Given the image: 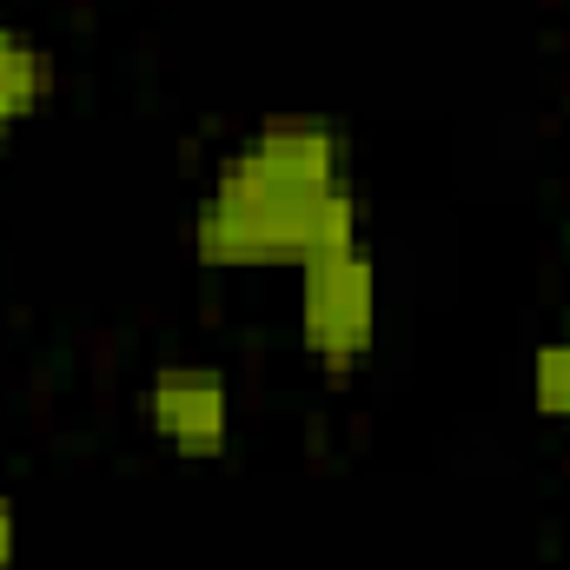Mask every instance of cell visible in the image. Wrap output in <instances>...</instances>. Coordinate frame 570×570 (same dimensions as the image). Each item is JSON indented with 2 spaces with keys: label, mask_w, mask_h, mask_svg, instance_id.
I'll return each instance as SVG.
<instances>
[{
  "label": "cell",
  "mask_w": 570,
  "mask_h": 570,
  "mask_svg": "<svg viewBox=\"0 0 570 570\" xmlns=\"http://www.w3.org/2000/svg\"><path fill=\"white\" fill-rule=\"evenodd\" d=\"M338 233H365V206L352 140L325 114H266L219 153L193 206V259L206 273H298Z\"/></svg>",
  "instance_id": "1"
},
{
  "label": "cell",
  "mask_w": 570,
  "mask_h": 570,
  "mask_svg": "<svg viewBox=\"0 0 570 570\" xmlns=\"http://www.w3.org/2000/svg\"><path fill=\"white\" fill-rule=\"evenodd\" d=\"M60 94V60L27 27H0V140L33 127Z\"/></svg>",
  "instance_id": "4"
},
{
  "label": "cell",
  "mask_w": 570,
  "mask_h": 570,
  "mask_svg": "<svg viewBox=\"0 0 570 570\" xmlns=\"http://www.w3.org/2000/svg\"><path fill=\"white\" fill-rule=\"evenodd\" d=\"M20 564V511H13V498H0V570Z\"/></svg>",
  "instance_id": "6"
},
{
  "label": "cell",
  "mask_w": 570,
  "mask_h": 570,
  "mask_svg": "<svg viewBox=\"0 0 570 570\" xmlns=\"http://www.w3.org/2000/svg\"><path fill=\"white\" fill-rule=\"evenodd\" d=\"M531 412L570 425V338H544L531 352Z\"/></svg>",
  "instance_id": "5"
},
{
  "label": "cell",
  "mask_w": 570,
  "mask_h": 570,
  "mask_svg": "<svg viewBox=\"0 0 570 570\" xmlns=\"http://www.w3.org/2000/svg\"><path fill=\"white\" fill-rule=\"evenodd\" d=\"M298 345L332 385L379 352V259L365 233H338L298 266Z\"/></svg>",
  "instance_id": "2"
},
{
  "label": "cell",
  "mask_w": 570,
  "mask_h": 570,
  "mask_svg": "<svg viewBox=\"0 0 570 570\" xmlns=\"http://www.w3.org/2000/svg\"><path fill=\"white\" fill-rule=\"evenodd\" d=\"M146 431L173 458H226L233 451V379L206 358H166L146 379Z\"/></svg>",
  "instance_id": "3"
}]
</instances>
